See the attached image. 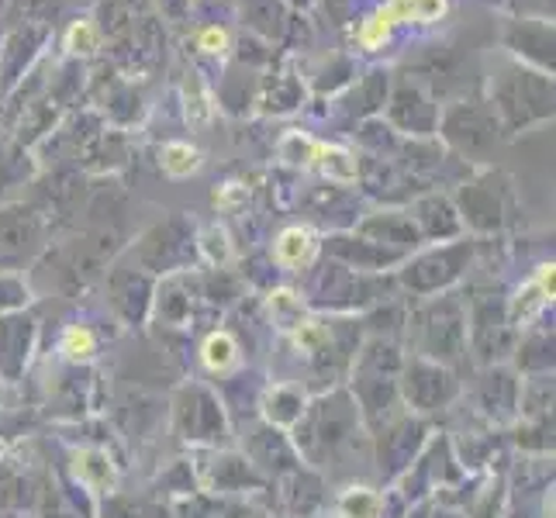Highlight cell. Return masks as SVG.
<instances>
[{
	"label": "cell",
	"mask_w": 556,
	"mask_h": 518,
	"mask_svg": "<svg viewBox=\"0 0 556 518\" xmlns=\"http://www.w3.org/2000/svg\"><path fill=\"white\" fill-rule=\"evenodd\" d=\"M415 225L418 236L426 239H456L459 236V211L446 198H426L415 204Z\"/></svg>",
	"instance_id": "484cf974"
},
{
	"label": "cell",
	"mask_w": 556,
	"mask_h": 518,
	"mask_svg": "<svg viewBox=\"0 0 556 518\" xmlns=\"http://www.w3.org/2000/svg\"><path fill=\"white\" fill-rule=\"evenodd\" d=\"M383 497L374 488H346L339 497V518H380Z\"/></svg>",
	"instance_id": "1f68e13d"
},
{
	"label": "cell",
	"mask_w": 556,
	"mask_h": 518,
	"mask_svg": "<svg viewBox=\"0 0 556 518\" xmlns=\"http://www.w3.org/2000/svg\"><path fill=\"white\" fill-rule=\"evenodd\" d=\"M187 90H194V101H187V122L201 128V125H207V118H211L207 93L201 90V84H198V80H190V84H187Z\"/></svg>",
	"instance_id": "ab89813d"
},
{
	"label": "cell",
	"mask_w": 556,
	"mask_h": 518,
	"mask_svg": "<svg viewBox=\"0 0 556 518\" xmlns=\"http://www.w3.org/2000/svg\"><path fill=\"white\" fill-rule=\"evenodd\" d=\"M367 435L356 401L346 388H332L304 405V415L291 429V443L312 470H329L356 450V439Z\"/></svg>",
	"instance_id": "6da1fadb"
},
{
	"label": "cell",
	"mask_w": 556,
	"mask_h": 518,
	"mask_svg": "<svg viewBox=\"0 0 556 518\" xmlns=\"http://www.w3.org/2000/svg\"><path fill=\"white\" fill-rule=\"evenodd\" d=\"M104 518H142V508L136 502H128V497H122L118 491L108 494V502H104Z\"/></svg>",
	"instance_id": "60d3db41"
},
{
	"label": "cell",
	"mask_w": 556,
	"mask_h": 518,
	"mask_svg": "<svg viewBox=\"0 0 556 518\" xmlns=\"http://www.w3.org/2000/svg\"><path fill=\"white\" fill-rule=\"evenodd\" d=\"M31 301H35V291L22 274H0V315L28 312Z\"/></svg>",
	"instance_id": "e575fe53"
},
{
	"label": "cell",
	"mask_w": 556,
	"mask_h": 518,
	"mask_svg": "<svg viewBox=\"0 0 556 518\" xmlns=\"http://www.w3.org/2000/svg\"><path fill=\"white\" fill-rule=\"evenodd\" d=\"M394 25H397V22L391 17V11L383 8L380 14H374L370 22L363 25V35H359V38H363V46H367V49H377L380 42H388V35H391Z\"/></svg>",
	"instance_id": "f35d334b"
},
{
	"label": "cell",
	"mask_w": 556,
	"mask_h": 518,
	"mask_svg": "<svg viewBox=\"0 0 556 518\" xmlns=\"http://www.w3.org/2000/svg\"><path fill=\"white\" fill-rule=\"evenodd\" d=\"M198 477V488L215 494V497H228V494H253V491H266L270 481L249 464L245 453L239 450H194V459H190Z\"/></svg>",
	"instance_id": "9c48e42d"
},
{
	"label": "cell",
	"mask_w": 556,
	"mask_h": 518,
	"mask_svg": "<svg viewBox=\"0 0 556 518\" xmlns=\"http://www.w3.org/2000/svg\"><path fill=\"white\" fill-rule=\"evenodd\" d=\"M156 277L131 260V263H118L111 266L108 274V304L111 312L118 315L125 325H146L152 315V294H156Z\"/></svg>",
	"instance_id": "5bb4252c"
},
{
	"label": "cell",
	"mask_w": 556,
	"mask_h": 518,
	"mask_svg": "<svg viewBox=\"0 0 556 518\" xmlns=\"http://www.w3.org/2000/svg\"><path fill=\"white\" fill-rule=\"evenodd\" d=\"M201 49L204 52H225L228 49V35L222 28H204L201 31Z\"/></svg>",
	"instance_id": "ee69618b"
},
{
	"label": "cell",
	"mask_w": 556,
	"mask_h": 518,
	"mask_svg": "<svg viewBox=\"0 0 556 518\" xmlns=\"http://www.w3.org/2000/svg\"><path fill=\"white\" fill-rule=\"evenodd\" d=\"M511 370L526 377L553 374V329H529L522 339H515Z\"/></svg>",
	"instance_id": "603a6c76"
},
{
	"label": "cell",
	"mask_w": 556,
	"mask_h": 518,
	"mask_svg": "<svg viewBox=\"0 0 556 518\" xmlns=\"http://www.w3.org/2000/svg\"><path fill=\"white\" fill-rule=\"evenodd\" d=\"M218 518H274L270 511H263V508H256L253 502H222V508H218Z\"/></svg>",
	"instance_id": "7bdbcfd3"
},
{
	"label": "cell",
	"mask_w": 556,
	"mask_h": 518,
	"mask_svg": "<svg viewBox=\"0 0 556 518\" xmlns=\"http://www.w3.org/2000/svg\"><path fill=\"white\" fill-rule=\"evenodd\" d=\"M515 446L526 453H553V415L515 418Z\"/></svg>",
	"instance_id": "4dcf8cb0"
},
{
	"label": "cell",
	"mask_w": 556,
	"mask_h": 518,
	"mask_svg": "<svg viewBox=\"0 0 556 518\" xmlns=\"http://www.w3.org/2000/svg\"><path fill=\"white\" fill-rule=\"evenodd\" d=\"M459 477H464V467H459L450 439H429L426 450L418 453L415 464L401 473L394 484H397L401 497H405L408 505H415L421 497H429L432 491L456 484Z\"/></svg>",
	"instance_id": "8fae6325"
},
{
	"label": "cell",
	"mask_w": 556,
	"mask_h": 518,
	"mask_svg": "<svg viewBox=\"0 0 556 518\" xmlns=\"http://www.w3.org/2000/svg\"><path fill=\"white\" fill-rule=\"evenodd\" d=\"M329 253H332V260H339L342 266H350V270H359V274H383V270H391V266H401L408 260L405 253H394V249L370 242L363 236L332 239Z\"/></svg>",
	"instance_id": "ac0fdd59"
},
{
	"label": "cell",
	"mask_w": 556,
	"mask_h": 518,
	"mask_svg": "<svg viewBox=\"0 0 556 518\" xmlns=\"http://www.w3.org/2000/svg\"><path fill=\"white\" fill-rule=\"evenodd\" d=\"M280 484V508L287 518H315L325 502H329V484H325V477L318 470H312L308 464H304L301 470L287 473Z\"/></svg>",
	"instance_id": "e0dca14e"
},
{
	"label": "cell",
	"mask_w": 556,
	"mask_h": 518,
	"mask_svg": "<svg viewBox=\"0 0 556 518\" xmlns=\"http://www.w3.org/2000/svg\"><path fill=\"white\" fill-rule=\"evenodd\" d=\"M304 405H308V397H304V391L294 388V383H274V388H266L260 397L263 421H270V426H277L283 432H291L298 426V418L304 415Z\"/></svg>",
	"instance_id": "cb8c5ba5"
},
{
	"label": "cell",
	"mask_w": 556,
	"mask_h": 518,
	"mask_svg": "<svg viewBox=\"0 0 556 518\" xmlns=\"http://www.w3.org/2000/svg\"><path fill=\"white\" fill-rule=\"evenodd\" d=\"M42 484L31 473V467L17 464L14 456L0 459V508L4 511H31L38 508V494H42Z\"/></svg>",
	"instance_id": "ffe728a7"
},
{
	"label": "cell",
	"mask_w": 556,
	"mask_h": 518,
	"mask_svg": "<svg viewBox=\"0 0 556 518\" xmlns=\"http://www.w3.org/2000/svg\"><path fill=\"white\" fill-rule=\"evenodd\" d=\"M169 426L190 450H225V443L232 439V418H228L225 397L201 380H187L177 388L174 401H169Z\"/></svg>",
	"instance_id": "277c9868"
},
{
	"label": "cell",
	"mask_w": 556,
	"mask_h": 518,
	"mask_svg": "<svg viewBox=\"0 0 556 518\" xmlns=\"http://www.w3.org/2000/svg\"><path fill=\"white\" fill-rule=\"evenodd\" d=\"M459 222H467L477 232H494L502 225V201L494 198L491 187L473 184L464 190V207H459Z\"/></svg>",
	"instance_id": "4316f807"
},
{
	"label": "cell",
	"mask_w": 556,
	"mask_h": 518,
	"mask_svg": "<svg viewBox=\"0 0 556 518\" xmlns=\"http://www.w3.org/2000/svg\"><path fill=\"white\" fill-rule=\"evenodd\" d=\"M242 453L270 484L283 481L287 473L304 467L301 453L291 443V432L270 426V421H256V426L242 435Z\"/></svg>",
	"instance_id": "4fadbf2b"
},
{
	"label": "cell",
	"mask_w": 556,
	"mask_h": 518,
	"mask_svg": "<svg viewBox=\"0 0 556 518\" xmlns=\"http://www.w3.org/2000/svg\"><path fill=\"white\" fill-rule=\"evenodd\" d=\"M370 439H374V459H377L380 477L388 484H394L397 477L415 464L418 453L426 450V443L432 439V426H429V418L401 412L388 426H380Z\"/></svg>",
	"instance_id": "ba28073f"
},
{
	"label": "cell",
	"mask_w": 556,
	"mask_h": 518,
	"mask_svg": "<svg viewBox=\"0 0 556 518\" xmlns=\"http://www.w3.org/2000/svg\"><path fill=\"white\" fill-rule=\"evenodd\" d=\"M73 477L76 484L90 494H114L118 488V467L104 446H84V450H73Z\"/></svg>",
	"instance_id": "44dd1931"
},
{
	"label": "cell",
	"mask_w": 556,
	"mask_h": 518,
	"mask_svg": "<svg viewBox=\"0 0 556 518\" xmlns=\"http://www.w3.org/2000/svg\"><path fill=\"white\" fill-rule=\"evenodd\" d=\"M38 345V321L31 312L0 315V380H22Z\"/></svg>",
	"instance_id": "2e32d148"
},
{
	"label": "cell",
	"mask_w": 556,
	"mask_h": 518,
	"mask_svg": "<svg viewBox=\"0 0 556 518\" xmlns=\"http://www.w3.org/2000/svg\"><path fill=\"white\" fill-rule=\"evenodd\" d=\"M201 363L207 374L225 377L228 370L239 367V339L228 329H215L201 342Z\"/></svg>",
	"instance_id": "83f0119b"
},
{
	"label": "cell",
	"mask_w": 556,
	"mask_h": 518,
	"mask_svg": "<svg viewBox=\"0 0 556 518\" xmlns=\"http://www.w3.org/2000/svg\"><path fill=\"white\" fill-rule=\"evenodd\" d=\"M549 301H553V263H549V266H540V274H535L529 283H522V287H519V294L511 298V304H508V318H511V325L519 329L522 321H529V318L540 315Z\"/></svg>",
	"instance_id": "d4e9b609"
},
{
	"label": "cell",
	"mask_w": 556,
	"mask_h": 518,
	"mask_svg": "<svg viewBox=\"0 0 556 518\" xmlns=\"http://www.w3.org/2000/svg\"><path fill=\"white\" fill-rule=\"evenodd\" d=\"M519 391H522V377L515 374L505 363L497 367H484L481 380H477V412H481L494 426H508V421L519 418Z\"/></svg>",
	"instance_id": "9a60e30c"
},
{
	"label": "cell",
	"mask_w": 556,
	"mask_h": 518,
	"mask_svg": "<svg viewBox=\"0 0 556 518\" xmlns=\"http://www.w3.org/2000/svg\"><path fill=\"white\" fill-rule=\"evenodd\" d=\"M412 356H426L443 367H456L467 356V304L453 294L426 298L408 318Z\"/></svg>",
	"instance_id": "3957f363"
},
{
	"label": "cell",
	"mask_w": 556,
	"mask_h": 518,
	"mask_svg": "<svg viewBox=\"0 0 556 518\" xmlns=\"http://www.w3.org/2000/svg\"><path fill=\"white\" fill-rule=\"evenodd\" d=\"M201 294H190L187 287V277L180 274H169V277H160L156 283V294H152V315L160 325H166V329H184V325H190V318H194V301Z\"/></svg>",
	"instance_id": "d6986e66"
},
{
	"label": "cell",
	"mask_w": 556,
	"mask_h": 518,
	"mask_svg": "<svg viewBox=\"0 0 556 518\" xmlns=\"http://www.w3.org/2000/svg\"><path fill=\"white\" fill-rule=\"evenodd\" d=\"M201 166V152L190 149L184 142H169L163 149V169L169 173V177H190Z\"/></svg>",
	"instance_id": "8d00e7d4"
},
{
	"label": "cell",
	"mask_w": 556,
	"mask_h": 518,
	"mask_svg": "<svg viewBox=\"0 0 556 518\" xmlns=\"http://www.w3.org/2000/svg\"><path fill=\"white\" fill-rule=\"evenodd\" d=\"M312 166H318V169L325 173V177L342 180V184L356 180V160L350 156V152L336 149V146H321V142H318V149H315V163H312Z\"/></svg>",
	"instance_id": "d6a6232c"
},
{
	"label": "cell",
	"mask_w": 556,
	"mask_h": 518,
	"mask_svg": "<svg viewBox=\"0 0 556 518\" xmlns=\"http://www.w3.org/2000/svg\"><path fill=\"white\" fill-rule=\"evenodd\" d=\"M359 236L370 239V242L388 245V249H394V253H405V256L421 242L415 218L401 215V211H380V215L367 218L359 225Z\"/></svg>",
	"instance_id": "7402d4cb"
},
{
	"label": "cell",
	"mask_w": 556,
	"mask_h": 518,
	"mask_svg": "<svg viewBox=\"0 0 556 518\" xmlns=\"http://www.w3.org/2000/svg\"><path fill=\"white\" fill-rule=\"evenodd\" d=\"M46 249V225L31 207L14 204L0 211V274H17Z\"/></svg>",
	"instance_id": "7c38bea8"
},
{
	"label": "cell",
	"mask_w": 556,
	"mask_h": 518,
	"mask_svg": "<svg viewBox=\"0 0 556 518\" xmlns=\"http://www.w3.org/2000/svg\"><path fill=\"white\" fill-rule=\"evenodd\" d=\"M315 253H318V242L308 228H287L274 245L277 263L287 266V270H304V266L315 260Z\"/></svg>",
	"instance_id": "f1b7e54d"
},
{
	"label": "cell",
	"mask_w": 556,
	"mask_h": 518,
	"mask_svg": "<svg viewBox=\"0 0 556 518\" xmlns=\"http://www.w3.org/2000/svg\"><path fill=\"white\" fill-rule=\"evenodd\" d=\"M515 325L508 318V304L502 301H477L467 312V353L477 356L481 367L508 363L515 350Z\"/></svg>",
	"instance_id": "30bf717a"
},
{
	"label": "cell",
	"mask_w": 556,
	"mask_h": 518,
	"mask_svg": "<svg viewBox=\"0 0 556 518\" xmlns=\"http://www.w3.org/2000/svg\"><path fill=\"white\" fill-rule=\"evenodd\" d=\"M405 518H443V511L435 508L432 497H421V502H415V505L405 511Z\"/></svg>",
	"instance_id": "f6af8a7d"
},
{
	"label": "cell",
	"mask_w": 556,
	"mask_h": 518,
	"mask_svg": "<svg viewBox=\"0 0 556 518\" xmlns=\"http://www.w3.org/2000/svg\"><path fill=\"white\" fill-rule=\"evenodd\" d=\"M459 391L464 388H459V377L453 367H443V363H432L426 356L405 353V363H401V374H397L401 408L429 418L435 412H446L459 397Z\"/></svg>",
	"instance_id": "8992f818"
},
{
	"label": "cell",
	"mask_w": 556,
	"mask_h": 518,
	"mask_svg": "<svg viewBox=\"0 0 556 518\" xmlns=\"http://www.w3.org/2000/svg\"><path fill=\"white\" fill-rule=\"evenodd\" d=\"M377 301H388V283H377L374 274H359L342 266L339 260L321 263L308 280V304L318 312H359L374 308Z\"/></svg>",
	"instance_id": "5b68a950"
},
{
	"label": "cell",
	"mask_w": 556,
	"mask_h": 518,
	"mask_svg": "<svg viewBox=\"0 0 556 518\" xmlns=\"http://www.w3.org/2000/svg\"><path fill=\"white\" fill-rule=\"evenodd\" d=\"M218 508H222V497L207 494V491H190V494H180L174 497V505H169V515L174 518H218Z\"/></svg>",
	"instance_id": "836d02e7"
},
{
	"label": "cell",
	"mask_w": 556,
	"mask_h": 518,
	"mask_svg": "<svg viewBox=\"0 0 556 518\" xmlns=\"http://www.w3.org/2000/svg\"><path fill=\"white\" fill-rule=\"evenodd\" d=\"M391 17L394 22H432L446 11V0H391Z\"/></svg>",
	"instance_id": "d590c367"
},
{
	"label": "cell",
	"mask_w": 556,
	"mask_h": 518,
	"mask_svg": "<svg viewBox=\"0 0 556 518\" xmlns=\"http://www.w3.org/2000/svg\"><path fill=\"white\" fill-rule=\"evenodd\" d=\"M70 49L73 52H93L98 49V31H93V25L80 22L70 28Z\"/></svg>",
	"instance_id": "b9f144b4"
},
{
	"label": "cell",
	"mask_w": 556,
	"mask_h": 518,
	"mask_svg": "<svg viewBox=\"0 0 556 518\" xmlns=\"http://www.w3.org/2000/svg\"><path fill=\"white\" fill-rule=\"evenodd\" d=\"M98 350H101L98 332H93L90 325H80V321L70 325L60 339V353L73 363V367H87V363L98 356Z\"/></svg>",
	"instance_id": "f546056e"
},
{
	"label": "cell",
	"mask_w": 556,
	"mask_h": 518,
	"mask_svg": "<svg viewBox=\"0 0 556 518\" xmlns=\"http://www.w3.org/2000/svg\"><path fill=\"white\" fill-rule=\"evenodd\" d=\"M315 149H318V142L308 139V136H301V131H287V136L280 139V156L287 163H294V166H312L315 163Z\"/></svg>",
	"instance_id": "74e56055"
},
{
	"label": "cell",
	"mask_w": 556,
	"mask_h": 518,
	"mask_svg": "<svg viewBox=\"0 0 556 518\" xmlns=\"http://www.w3.org/2000/svg\"><path fill=\"white\" fill-rule=\"evenodd\" d=\"M470 260H473V245L470 242L439 245V249H429V253H421L415 260L401 263L397 283L405 287L408 294H415V298L446 294L450 287L467 274Z\"/></svg>",
	"instance_id": "52a82bcc"
},
{
	"label": "cell",
	"mask_w": 556,
	"mask_h": 518,
	"mask_svg": "<svg viewBox=\"0 0 556 518\" xmlns=\"http://www.w3.org/2000/svg\"><path fill=\"white\" fill-rule=\"evenodd\" d=\"M405 353H401L397 339L391 336H370L359 342L350 367V394L359 408L363 429L370 435L388 426L394 415H401V397H397V374Z\"/></svg>",
	"instance_id": "7a4b0ae2"
}]
</instances>
